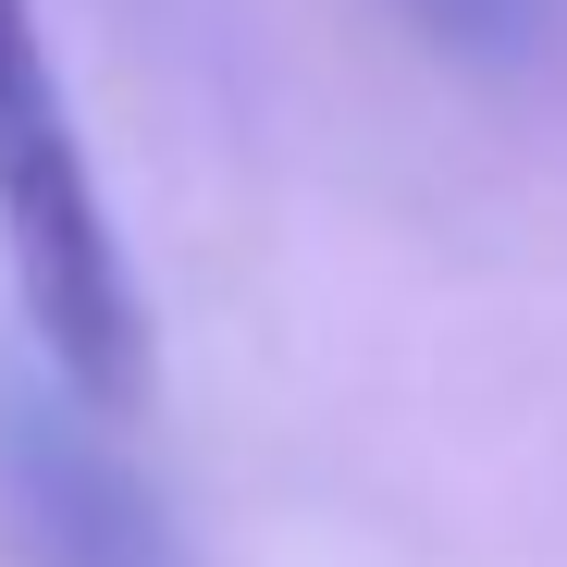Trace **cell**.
<instances>
[{
    "instance_id": "obj_1",
    "label": "cell",
    "mask_w": 567,
    "mask_h": 567,
    "mask_svg": "<svg viewBox=\"0 0 567 567\" xmlns=\"http://www.w3.org/2000/svg\"><path fill=\"white\" fill-rule=\"evenodd\" d=\"M0 259H13L25 333L50 358V383L100 420L148 408V309L100 198V161L74 136L62 62L38 38V0H0Z\"/></svg>"
},
{
    "instance_id": "obj_2",
    "label": "cell",
    "mask_w": 567,
    "mask_h": 567,
    "mask_svg": "<svg viewBox=\"0 0 567 567\" xmlns=\"http://www.w3.org/2000/svg\"><path fill=\"white\" fill-rule=\"evenodd\" d=\"M112 432L124 420L74 408L62 383H0V543L25 567H185V530Z\"/></svg>"
},
{
    "instance_id": "obj_3",
    "label": "cell",
    "mask_w": 567,
    "mask_h": 567,
    "mask_svg": "<svg viewBox=\"0 0 567 567\" xmlns=\"http://www.w3.org/2000/svg\"><path fill=\"white\" fill-rule=\"evenodd\" d=\"M408 25L444 38V50H468V62H506L530 38V0H408Z\"/></svg>"
}]
</instances>
